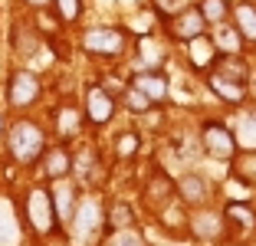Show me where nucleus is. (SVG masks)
Returning <instances> with one entry per match:
<instances>
[{"mask_svg": "<svg viewBox=\"0 0 256 246\" xmlns=\"http://www.w3.org/2000/svg\"><path fill=\"white\" fill-rule=\"evenodd\" d=\"M112 115H115V98L108 96L102 86H92V89L86 92V118L102 125V122H108Z\"/></svg>", "mask_w": 256, "mask_h": 246, "instance_id": "nucleus-8", "label": "nucleus"}, {"mask_svg": "<svg viewBox=\"0 0 256 246\" xmlns=\"http://www.w3.org/2000/svg\"><path fill=\"white\" fill-rule=\"evenodd\" d=\"M246 62L240 60V52H224V60L214 62V76H220V79H234V82H243L246 86Z\"/></svg>", "mask_w": 256, "mask_h": 246, "instance_id": "nucleus-11", "label": "nucleus"}, {"mask_svg": "<svg viewBox=\"0 0 256 246\" xmlns=\"http://www.w3.org/2000/svg\"><path fill=\"white\" fill-rule=\"evenodd\" d=\"M125 108H132L135 115H144V112H151V108H154V102H151L144 92H138L135 86H128V92H125Z\"/></svg>", "mask_w": 256, "mask_h": 246, "instance_id": "nucleus-22", "label": "nucleus"}, {"mask_svg": "<svg viewBox=\"0 0 256 246\" xmlns=\"http://www.w3.org/2000/svg\"><path fill=\"white\" fill-rule=\"evenodd\" d=\"M200 14L207 23H224V16L230 14V7H226V0H200Z\"/></svg>", "mask_w": 256, "mask_h": 246, "instance_id": "nucleus-21", "label": "nucleus"}, {"mask_svg": "<svg viewBox=\"0 0 256 246\" xmlns=\"http://www.w3.org/2000/svg\"><path fill=\"white\" fill-rule=\"evenodd\" d=\"M132 86H135L138 92H144V96H148L154 105L164 102V96H168V79L161 72H135Z\"/></svg>", "mask_w": 256, "mask_h": 246, "instance_id": "nucleus-9", "label": "nucleus"}, {"mask_svg": "<svg viewBox=\"0 0 256 246\" xmlns=\"http://www.w3.org/2000/svg\"><path fill=\"white\" fill-rule=\"evenodd\" d=\"M108 224H112L115 230H128V226L135 224V214H132V207H128V204H115L112 214H108Z\"/></svg>", "mask_w": 256, "mask_h": 246, "instance_id": "nucleus-23", "label": "nucleus"}, {"mask_svg": "<svg viewBox=\"0 0 256 246\" xmlns=\"http://www.w3.org/2000/svg\"><path fill=\"white\" fill-rule=\"evenodd\" d=\"M26 216H30V224L36 233H50L56 224V210H53V197H50V190H43V187H36V190H30V197H26Z\"/></svg>", "mask_w": 256, "mask_h": 246, "instance_id": "nucleus-3", "label": "nucleus"}, {"mask_svg": "<svg viewBox=\"0 0 256 246\" xmlns=\"http://www.w3.org/2000/svg\"><path fill=\"white\" fill-rule=\"evenodd\" d=\"M224 214H226V220H234V224L243 226V230H253V226H256V214H253L250 207H243V204H236V200L226 204Z\"/></svg>", "mask_w": 256, "mask_h": 246, "instance_id": "nucleus-20", "label": "nucleus"}, {"mask_svg": "<svg viewBox=\"0 0 256 246\" xmlns=\"http://www.w3.org/2000/svg\"><path fill=\"white\" fill-rule=\"evenodd\" d=\"M56 10H60V20L72 23V20H79V14H82V0H56Z\"/></svg>", "mask_w": 256, "mask_h": 246, "instance_id": "nucleus-24", "label": "nucleus"}, {"mask_svg": "<svg viewBox=\"0 0 256 246\" xmlns=\"http://www.w3.org/2000/svg\"><path fill=\"white\" fill-rule=\"evenodd\" d=\"M43 168H46V178H66L69 168H72V158H69V151L62 148H53V151H43Z\"/></svg>", "mask_w": 256, "mask_h": 246, "instance_id": "nucleus-15", "label": "nucleus"}, {"mask_svg": "<svg viewBox=\"0 0 256 246\" xmlns=\"http://www.w3.org/2000/svg\"><path fill=\"white\" fill-rule=\"evenodd\" d=\"M240 30L236 26H224L220 23V30H217V36H214V46H217L220 52H240Z\"/></svg>", "mask_w": 256, "mask_h": 246, "instance_id": "nucleus-18", "label": "nucleus"}, {"mask_svg": "<svg viewBox=\"0 0 256 246\" xmlns=\"http://www.w3.org/2000/svg\"><path fill=\"white\" fill-rule=\"evenodd\" d=\"M76 128H79V112H76V108H62L60 112V132L76 134Z\"/></svg>", "mask_w": 256, "mask_h": 246, "instance_id": "nucleus-25", "label": "nucleus"}, {"mask_svg": "<svg viewBox=\"0 0 256 246\" xmlns=\"http://www.w3.org/2000/svg\"><path fill=\"white\" fill-rule=\"evenodd\" d=\"M200 142H204V151L210 158H234L236 154V138L234 132L226 125H220V122H204L200 128Z\"/></svg>", "mask_w": 256, "mask_h": 246, "instance_id": "nucleus-2", "label": "nucleus"}, {"mask_svg": "<svg viewBox=\"0 0 256 246\" xmlns=\"http://www.w3.org/2000/svg\"><path fill=\"white\" fill-rule=\"evenodd\" d=\"M82 46L92 56H118L125 50V36H122V30H112V26H96L82 36Z\"/></svg>", "mask_w": 256, "mask_h": 246, "instance_id": "nucleus-4", "label": "nucleus"}, {"mask_svg": "<svg viewBox=\"0 0 256 246\" xmlns=\"http://www.w3.org/2000/svg\"><path fill=\"white\" fill-rule=\"evenodd\" d=\"M7 144H10V154L20 164H33L43 154V132H40L33 122H16V125L10 128Z\"/></svg>", "mask_w": 256, "mask_h": 246, "instance_id": "nucleus-1", "label": "nucleus"}, {"mask_svg": "<svg viewBox=\"0 0 256 246\" xmlns=\"http://www.w3.org/2000/svg\"><path fill=\"white\" fill-rule=\"evenodd\" d=\"M207 82H210V89L217 92L220 98H224V102H243V96H246V86H243V82H234V79H220V76H207Z\"/></svg>", "mask_w": 256, "mask_h": 246, "instance_id": "nucleus-13", "label": "nucleus"}, {"mask_svg": "<svg viewBox=\"0 0 256 246\" xmlns=\"http://www.w3.org/2000/svg\"><path fill=\"white\" fill-rule=\"evenodd\" d=\"M234 174L246 184H256V151H246L240 158L234 154Z\"/></svg>", "mask_w": 256, "mask_h": 246, "instance_id": "nucleus-19", "label": "nucleus"}, {"mask_svg": "<svg viewBox=\"0 0 256 246\" xmlns=\"http://www.w3.org/2000/svg\"><path fill=\"white\" fill-rule=\"evenodd\" d=\"M72 226H76V236L82 240V243H89V240L98 233V226H102V210H98V204L96 200L79 204L76 214H72Z\"/></svg>", "mask_w": 256, "mask_h": 246, "instance_id": "nucleus-7", "label": "nucleus"}, {"mask_svg": "<svg viewBox=\"0 0 256 246\" xmlns=\"http://www.w3.org/2000/svg\"><path fill=\"white\" fill-rule=\"evenodd\" d=\"M30 7H43V4H50V0H26Z\"/></svg>", "mask_w": 256, "mask_h": 246, "instance_id": "nucleus-28", "label": "nucleus"}, {"mask_svg": "<svg viewBox=\"0 0 256 246\" xmlns=\"http://www.w3.org/2000/svg\"><path fill=\"white\" fill-rule=\"evenodd\" d=\"M178 194H181L188 204H204L207 184H204L200 174H184V178H178Z\"/></svg>", "mask_w": 256, "mask_h": 246, "instance_id": "nucleus-16", "label": "nucleus"}, {"mask_svg": "<svg viewBox=\"0 0 256 246\" xmlns=\"http://www.w3.org/2000/svg\"><path fill=\"white\" fill-rule=\"evenodd\" d=\"M190 226H194V233H197L200 240H214V236L220 233V216L204 210V214H197L194 220H190Z\"/></svg>", "mask_w": 256, "mask_h": 246, "instance_id": "nucleus-17", "label": "nucleus"}, {"mask_svg": "<svg viewBox=\"0 0 256 246\" xmlns=\"http://www.w3.org/2000/svg\"><path fill=\"white\" fill-rule=\"evenodd\" d=\"M234 26L240 30L243 40L256 43V7L253 4H236L234 7Z\"/></svg>", "mask_w": 256, "mask_h": 246, "instance_id": "nucleus-12", "label": "nucleus"}, {"mask_svg": "<svg viewBox=\"0 0 256 246\" xmlns=\"http://www.w3.org/2000/svg\"><path fill=\"white\" fill-rule=\"evenodd\" d=\"M188 56H190V62L194 66H210L214 60H217V46H214V40H207V36H194L188 43Z\"/></svg>", "mask_w": 256, "mask_h": 246, "instance_id": "nucleus-14", "label": "nucleus"}, {"mask_svg": "<svg viewBox=\"0 0 256 246\" xmlns=\"http://www.w3.org/2000/svg\"><path fill=\"white\" fill-rule=\"evenodd\" d=\"M53 210H56V220L60 224H69L72 220V214H76V190L66 184V180H56V187H53Z\"/></svg>", "mask_w": 256, "mask_h": 246, "instance_id": "nucleus-10", "label": "nucleus"}, {"mask_svg": "<svg viewBox=\"0 0 256 246\" xmlns=\"http://www.w3.org/2000/svg\"><path fill=\"white\" fill-rule=\"evenodd\" d=\"M115 151H118V158H132L138 151V134H122L118 144H115Z\"/></svg>", "mask_w": 256, "mask_h": 246, "instance_id": "nucleus-26", "label": "nucleus"}, {"mask_svg": "<svg viewBox=\"0 0 256 246\" xmlns=\"http://www.w3.org/2000/svg\"><path fill=\"white\" fill-rule=\"evenodd\" d=\"M204 26H207V20H204L200 7H184L178 10V14L168 20V30H171L174 40H194V36H204Z\"/></svg>", "mask_w": 256, "mask_h": 246, "instance_id": "nucleus-5", "label": "nucleus"}, {"mask_svg": "<svg viewBox=\"0 0 256 246\" xmlns=\"http://www.w3.org/2000/svg\"><path fill=\"white\" fill-rule=\"evenodd\" d=\"M108 246H144L142 236H135V233H115L112 240H108Z\"/></svg>", "mask_w": 256, "mask_h": 246, "instance_id": "nucleus-27", "label": "nucleus"}, {"mask_svg": "<svg viewBox=\"0 0 256 246\" xmlns=\"http://www.w3.org/2000/svg\"><path fill=\"white\" fill-rule=\"evenodd\" d=\"M36 96H40V79L33 72H26V69H16V72L10 76V89H7L10 105L23 108V105L36 102Z\"/></svg>", "mask_w": 256, "mask_h": 246, "instance_id": "nucleus-6", "label": "nucleus"}]
</instances>
